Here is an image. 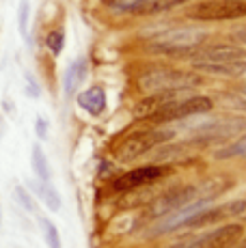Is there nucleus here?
<instances>
[{
    "mask_svg": "<svg viewBox=\"0 0 246 248\" xmlns=\"http://www.w3.org/2000/svg\"><path fill=\"white\" fill-rule=\"evenodd\" d=\"M26 24H28V0H22L20 4V32L26 35Z\"/></svg>",
    "mask_w": 246,
    "mask_h": 248,
    "instance_id": "nucleus-20",
    "label": "nucleus"
},
{
    "mask_svg": "<svg viewBox=\"0 0 246 248\" xmlns=\"http://www.w3.org/2000/svg\"><path fill=\"white\" fill-rule=\"evenodd\" d=\"M84 74H87V63L84 61H76L72 67L67 69V76H65V93L72 95L76 87L84 80Z\"/></svg>",
    "mask_w": 246,
    "mask_h": 248,
    "instance_id": "nucleus-14",
    "label": "nucleus"
},
{
    "mask_svg": "<svg viewBox=\"0 0 246 248\" xmlns=\"http://www.w3.org/2000/svg\"><path fill=\"white\" fill-rule=\"evenodd\" d=\"M244 237V229L238 222H229V225H222L218 229H214L212 233L199 237L195 242H188L182 248H231L235 242Z\"/></svg>",
    "mask_w": 246,
    "mask_h": 248,
    "instance_id": "nucleus-10",
    "label": "nucleus"
},
{
    "mask_svg": "<svg viewBox=\"0 0 246 248\" xmlns=\"http://www.w3.org/2000/svg\"><path fill=\"white\" fill-rule=\"evenodd\" d=\"M244 16H246L244 0H205V2H199L190 11V17L201 22H227V20H240Z\"/></svg>",
    "mask_w": 246,
    "mask_h": 248,
    "instance_id": "nucleus-6",
    "label": "nucleus"
},
{
    "mask_svg": "<svg viewBox=\"0 0 246 248\" xmlns=\"http://www.w3.org/2000/svg\"><path fill=\"white\" fill-rule=\"evenodd\" d=\"M15 192H17V197L22 199V203H24V207H26V209H32V203H31V199H28V194L24 192V190H22V188H17Z\"/></svg>",
    "mask_w": 246,
    "mask_h": 248,
    "instance_id": "nucleus-21",
    "label": "nucleus"
},
{
    "mask_svg": "<svg viewBox=\"0 0 246 248\" xmlns=\"http://www.w3.org/2000/svg\"><path fill=\"white\" fill-rule=\"evenodd\" d=\"M201 201L199 199V186L197 184H188V186H177V188H171L167 192H162L158 199L149 203V216L151 218H164L169 214L177 212V209L186 207V205ZM207 203V201H205Z\"/></svg>",
    "mask_w": 246,
    "mask_h": 248,
    "instance_id": "nucleus-5",
    "label": "nucleus"
},
{
    "mask_svg": "<svg viewBox=\"0 0 246 248\" xmlns=\"http://www.w3.org/2000/svg\"><path fill=\"white\" fill-rule=\"evenodd\" d=\"M201 76L192 71L169 69V67H154L140 76L138 84L145 93H160V91H177V89H192L195 84H201Z\"/></svg>",
    "mask_w": 246,
    "mask_h": 248,
    "instance_id": "nucleus-1",
    "label": "nucleus"
},
{
    "mask_svg": "<svg viewBox=\"0 0 246 248\" xmlns=\"http://www.w3.org/2000/svg\"><path fill=\"white\" fill-rule=\"evenodd\" d=\"M244 214H246V201L220 203L216 207H205L201 212H197L188 220L186 227H207V225H216V222H225V220H238Z\"/></svg>",
    "mask_w": 246,
    "mask_h": 248,
    "instance_id": "nucleus-9",
    "label": "nucleus"
},
{
    "mask_svg": "<svg viewBox=\"0 0 246 248\" xmlns=\"http://www.w3.org/2000/svg\"><path fill=\"white\" fill-rule=\"evenodd\" d=\"M207 39L205 31H197V28H175V31L164 32L162 37L155 39L151 46L155 52L162 54H192L197 47L203 46Z\"/></svg>",
    "mask_w": 246,
    "mask_h": 248,
    "instance_id": "nucleus-4",
    "label": "nucleus"
},
{
    "mask_svg": "<svg viewBox=\"0 0 246 248\" xmlns=\"http://www.w3.org/2000/svg\"><path fill=\"white\" fill-rule=\"evenodd\" d=\"M246 52L244 47L233 46V44H216L207 47H197L192 52V65H225V63H235V61H244Z\"/></svg>",
    "mask_w": 246,
    "mask_h": 248,
    "instance_id": "nucleus-8",
    "label": "nucleus"
},
{
    "mask_svg": "<svg viewBox=\"0 0 246 248\" xmlns=\"http://www.w3.org/2000/svg\"><path fill=\"white\" fill-rule=\"evenodd\" d=\"M32 169H35V173L39 175L41 181L50 179V166H48L44 151H41V147H32Z\"/></svg>",
    "mask_w": 246,
    "mask_h": 248,
    "instance_id": "nucleus-15",
    "label": "nucleus"
},
{
    "mask_svg": "<svg viewBox=\"0 0 246 248\" xmlns=\"http://www.w3.org/2000/svg\"><path fill=\"white\" fill-rule=\"evenodd\" d=\"M214 108V102L205 95H184V97H177L173 102L164 104L158 112L154 114L155 123H173V121H184V119L197 117V114H207Z\"/></svg>",
    "mask_w": 246,
    "mask_h": 248,
    "instance_id": "nucleus-2",
    "label": "nucleus"
},
{
    "mask_svg": "<svg viewBox=\"0 0 246 248\" xmlns=\"http://www.w3.org/2000/svg\"><path fill=\"white\" fill-rule=\"evenodd\" d=\"M63 44H65V35L63 31H52L48 35V47L52 54H61V50H63Z\"/></svg>",
    "mask_w": 246,
    "mask_h": 248,
    "instance_id": "nucleus-19",
    "label": "nucleus"
},
{
    "mask_svg": "<svg viewBox=\"0 0 246 248\" xmlns=\"http://www.w3.org/2000/svg\"><path fill=\"white\" fill-rule=\"evenodd\" d=\"M188 0H147L143 7L138 9L140 16H154V13H164V11H171L175 7H182L186 4Z\"/></svg>",
    "mask_w": 246,
    "mask_h": 248,
    "instance_id": "nucleus-13",
    "label": "nucleus"
},
{
    "mask_svg": "<svg viewBox=\"0 0 246 248\" xmlns=\"http://www.w3.org/2000/svg\"><path fill=\"white\" fill-rule=\"evenodd\" d=\"M35 188H37V192L41 194V199H44L46 205H48L50 209H61V197L56 194V190L52 188L48 181H41V184H35Z\"/></svg>",
    "mask_w": 246,
    "mask_h": 248,
    "instance_id": "nucleus-16",
    "label": "nucleus"
},
{
    "mask_svg": "<svg viewBox=\"0 0 246 248\" xmlns=\"http://www.w3.org/2000/svg\"><path fill=\"white\" fill-rule=\"evenodd\" d=\"M244 95H246V87H244Z\"/></svg>",
    "mask_w": 246,
    "mask_h": 248,
    "instance_id": "nucleus-25",
    "label": "nucleus"
},
{
    "mask_svg": "<svg viewBox=\"0 0 246 248\" xmlns=\"http://www.w3.org/2000/svg\"><path fill=\"white\" fill-rule=\"evenodd\" d=\"M169 173H171V169L164 164H145V166H138V169H132L130 173L121 175V177H117L112 181V188L117 192H130V190H138L149 184H155V181L162 179Z\"/></svg>",
    "mask_w": 246,
    "mask_h": 248,
    "instance_id": "nucleus-7",
    "label": "nucleus"
},
{
    "mask_svg": "<svg viewBox=\"0 0 246 248\" xmlns=\"http://www.w3.org/2000/svg\"><path fill=\"white\" fill-rule=\"evenodd\" d=\"M41 229H44V237L48 242L50 248H61V240H59V231L52 225L48 218H41Z\"/></svg>",
    "mask_w": 246,
    "mask_h": 248,
    "instance_id": "nucleus-18",
    "label": "nucleus"
},
{
    "mask_svg": "<svg viewBox=\"0 0 246 248\" xmlns=\"http://www.w3.org/2000/svg\"><path fill=\"white\" fill-rule=\"evenodd\" d=\"M78 104H80V106H82L89 114L97 117V114H102L104 108H106V93H104L102 87H91V89L84 91V93H80Z\"/></svg>",
    "mask_w": 246,
    "mask_h": 248,
    "instance_id": "nucleus-11",
    "label": "nucleus"
},
{
    "mask_svg": "<svg viewBox=\"0 0 246 248\" xmlns=\"http://www.w3.org/2000/svg\"><path fill=\"white\" fill-rule=\"evenodd\" d=\"M147 0H104V4L115 11H123V13H138V9Z\"/></svg>",
    "mask_w": 246,
    "mask_h": 248,
    "instance_id": "nucleus-17",
    "label": "nucleus"
},
{
    "mask_svg": "<svg viewBox=\"0 0 246 248\" xmlns=\"http://www.w3.org/2000/svg\"><path fill=\"white\" fill-rule=\"evenodd\" d=\"M37 132H39L41 138L48 136V134H46V121H44V119H39V121H37Z\"/></svg>",
    "mask_w": 246,
    "mask_h": 248,
    "instance_id": "nucleus-22",
    "label": "nucleus"
},
{
    "mask_svg": "<svg viewBox=\"0 0 246 248\" xmlns=\"http://www.w3.org/2000/svg\"><path fill=\"white\" fill-rule=\"evenodd\" d=\"M231 248H246V237H240V240L235 242V244L231 246Z\"/></svg>",
    "mask_w": 246,
    "mask_h": 248,
    "instance_id": "nucleus-23",
    "label": "nucleus"
},
{
    "mask_svg": "<svg viewBox=\"0 0 246 248\" xmlns=\"http://www.w3.org/2000/svg\"><path fill=\"white\" fill-rule=\"evenodd\" d=\"M173 132L171 130H140L134 134L125 136L121 145L117 147V160L119 162H132L140 155H145L154 147L162 145V142L171 140Z\"/></svg>",
    "mask_w": 246,
    "mask_h": 248,
    "instance_id": "nucleus-3",
    "label": "nucleus"
},
{
    "mask_svg": "<svg viewBox=\"0 0 246 248\" xmlns=\"http://www.w3.org/2000/svg\"><path fill=\"white\" fill-rule=\"evenodd\" d=\"M240 39H242V41H244V44H246V28H244V31H242V32H240Z\"/></svg>",
    "mask_w": 246,
    "mask_h": 248,
    "instance_id": "nucleus-24",
    "label": "nucleus"
},
{
    "mask_svg": "<svg viewBox=\"0 0 246 248\" xmlns=\"http://www.w3.org/2000/svg\"><path fill=\"white\" fill-rule=\"evenodd\" d=\"M214 158L216 160H231V158H244L246 160V134L235 138V140H231L229 145L216 149Z\"/></svg>",
    "mask_w": 246,
    "mask_h": 248,
    "instance_id": "nucleus-12",
    "label": "nucleus"
}]
</instances>
